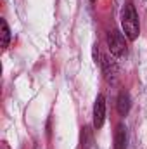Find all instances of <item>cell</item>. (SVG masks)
Masks as SVG:
<instances>
[{
  "mask_svg": "<svg viewBox=\"0 0 147 149\" xmlns=\"http://www.w3.org/2000/svg\"><path fill=\"white\" fill-rule=\"evenodd\" d=\"M92 146V134H90V128L88 127H83L81 128V149H90Z\"/></svg>",
  "mask_w": 147,
  "mask_h": 149,
  "instance_id": "ba28073f",
  "label": "cell"
},
{
  "mask_svg": "<svg viewBox=\"0 0 147 149\" xmlns=\"http://www.w3.org/2000/svg\"><path fill=\"white\" fill-rule=\"evenodd\" d=\"M121 26L125 31V37L128 40H137L139 33H140V24H139V16L137 10L132 3H126L121 10Z\"/></svg>",
  "mask_w": 147,
  "mask_h": 149,
  "instance_id": "6da1fadb",
  "label": "cell"
},
{
  "mask_svg": "<svg viewBox=\"0 0 147 149\" xmlns=\"http://www.w3.org/2000/svg\"><path fill=\"white\" fill-rule=\"evenodd\" d=\"M114 149H126V128L123 125L116 127V132H114Z\"/></svg>",
  "mask_w": 147,
  "mask_h": 149,
  "instance_id": "5b68a950",
  "label": "cell"
},
{
  "mask_svg": "<svg viewBox=\"0 0 147 149\" xmlns=\"http://www.w3.org/2000/svg\"><path fill=\"white\" fill-rule=\"evenodd\" d=\"M107 47H109L111 54L116 57L126 56V42H125V37L118 30H112L107 33Z\"/></svg>",
  "mask_w": 147,
  "mask_h": 149,
  "instance_id": "7a4b0ae2",
  "label": "cell"
},
{
  "mask_svg": "<svg viewBox=\"0 0 147 149\" xmlns=\"http://www.w3.org/2000/svg\"><path fill=\"white\" fill-rule=\"evenodd\" d=\"M104 121H106V99L102 94H99L94 102V127L99 130L102 128Z\"/></svg>",
  "mask_w": 147,
  "mask_h": 149,
  "instance_id": "3957f363",
  "label": "cell"
},
{
  "mask_svg": "<svg viewBox=\"0 0 147 149\" xmlns=\"http://www.w3.org/2000/svg\"><path fill=\"white\" fill-rule=\"evenodd\" d=\"M2 149H9V146H7V142H2Z\"/></svg>",
  "mask_w": 147,
  "mask_h": 149,
  "instance_id": "9c48e42d",
  "label": "cell"
},
{
  "mask_svg": "<svg viewBox=\"0 0 147 149\" xmlns=\"http://www.w3.org/2000/svg\"><path fill=\"white\" fill-rule=\"evenodd\" d=\"M90 2H95V0H90Z\"/></svg>",
  "mask_w": 147,
  "mask_h": 149,
  "instance_id": "30bf717a",
  "label": "cell"
},
{
  "mask_svg": "<svg viewBox=\"0 0 147 149\" xmlns=\"http://www.w3.org/2000/svg\"><path fill=\"white\" fill-rule=\"evenodd\" d=\"M0 26H2V31H0V37H2V49L5 50L10 43V30H9V24L5 19L0 21Z\"/></svg>",
  "mask_w": 147,
  "mask_h": 149,
  "instance_id": "52a82bcc",
  "label": "cell"
},
{
  "mask_svg": "<svg viewBox=\"0 0 147 149\" xmlns=\"http://www.w3.org/2000/svg\"><path fill=\"white\" fill-rule=\"evenodd\" d=\"M101 64H102V70H104V74H106V80L111 81V83H114L116 78H118V68H116V64L111 61L109 57H106V56H102Z\"/></svg>",
  "mask_w": 147,
  "mask_h": 149,
  "instance_id": "277c9868",
  "label": "cell"
},
{
  "mask_svg": "<svg viewBox=\"0 0 147 149\" xmlns=\"http://www.w3.org/2000/svg\"><path fill=\"white\" fill-rule=\"evenodd\" d=\"M130 111V95L128 92H121L118 95V113L121 116H126Z\"/></svg>",
  "mask_w": 147,
  "mask_h": 149,
  "instance_id": "8992f818",
  "label": "cell"
}]
</instances>
